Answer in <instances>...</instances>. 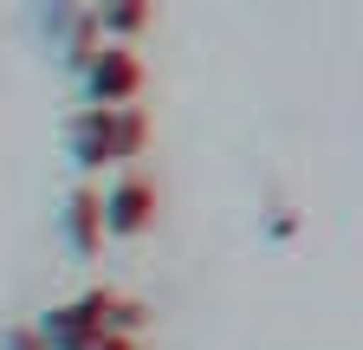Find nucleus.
Returning <instances> with one entry per match:
<instances>
[{"mask_svg": "<svg viewBox=\"0 0 363 350\" xmlns=\"http://www.w3.org/2000/svg\"><path fill=\"white\" fill-rule=\"evenodd\" d=\"M104 208H111V214H104V227H111V234H136V227L150 221V188H143V182H123Z\"/></svg>", "mask_w": 363, "mask_h": 350, "instance_id": "obj_1", "label": "nucleus"}, {"mask_svg": "<svg viewBox=\"0 0 363 350\" xmlns=\"http://www.w3.org/2000/svg\"><path fill=\"white\" fill-rule=\"evenodd\" d=\"M91 91H98V98H130L136 91L130 52H98V65H91Z\"/></svg>", "mask_w": 363, "mask_h": 350, "instance_id": "obj_2", "label": "nucleus"}, {"mask_svg": "<svg viewBox=\"0 0 363 350\" xmlns=\"http://www.w3.org/2000/svg\"><path fill=\"white\" fill-rule=\"evenodd\" d=\"M98 20H104L111 33H130L136 20H143V0H98Z\"/></svg>", "mask_w": 363, "mask_h": 350, "instance_id": "obj_3", "label": "nucleus"}, {"mask_svg": "<svg viewBox=\"0 0 363 350\" xmlns=\"http://www.w3.org/2000/svg\"><path fill=\"white\" fill-rule=\"evenodd\" d=\"M72 227H78V247L98 240V227H91V201H72Z\"/></svg>", "mask_w": 363, "mask_h": 350, "instance_id": "obj_4", "label": "nucleus"}]
</instances>
